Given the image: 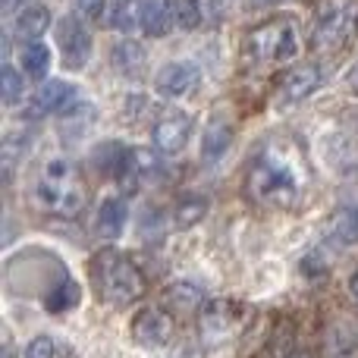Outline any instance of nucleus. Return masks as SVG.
Masks as SVG:
<instances>
[{
    "mask_svg": "<svg viewBox=\"0 0 358 358\" xmlns=\"http://www.w3.org/2000/svg\"><path fill=\"white\" fill-rule=\"evenodd\" d=\"M311 192V173L305 157L292 145L271 142L258 155L248 173V195L264 208L296 210Z\"/></svg>",
    "mask_w": 358,
    "mask_h": 358,
    "instance_id": "obj_1",
    "label": "nucleus"
},
{
    "mask_svg": "<svg viewBox=\"0 0 358 358\" xmlns=\"http://www.w3.org/2000/svg\"><path fill=\"white\" fill-rule=\"evenodd\" d=\"M31 198L44 214L57 217H76L88 201V189L82 182L79 170L66 157H50L44 167L38 170L35 185H31Z\"/></svg>",
    "mask_w": 358,
    "mask_h": 358,
    "instance_id": "obj_2",
    "label": "nucleus"
},
{
    "mask_svg": "<svg viewBox=\"0 0 358 358\" xmlns=\"http://www.w3.org/2000/svg\"><path fill=\"white\" fill-rule=\"evenodd\" d=\"M94 286L110 305H132L145 296L142 271L113 248H104L94 258Z\"/></svg>",
    "mask_w": 358,
    "mask_h": 358,
    "instance_id": "obj_3",
    "label": "nucleus"
},
{
    "mask_svg": "<svg viewBox=\"0 0 358 358\" xmlns=\"http://www.w3.org/2000/svg\"><path fill=\"white\" fill-rule=\"evenodd\" d=\"M358 31V3L355 0H324L317 6L315 29H311V48L315 50H334L346 48Z\"/></svg>",
    "mask_w": 358,
    "mask_h": 358,
    "instance_id": "obj_4",
    "label": "nucleus"
},
{
    "mask_svg": "<svg viewBox=\"0 0 358 358\" xmlns=\"http://www.w3.org/2000/svg\"><path fill=\"white\" fill-rule=\"evenodd\" d=\"M302 48V38L292 19L280 16L271 22L258 25V29L248 35V50H252L258 60H271V63H286L299 54Z\"/></svg>",
    "mask_w": 358,
    "mask_h": 358,
    "instance_id": "obj_5",
    "label": "nucleus"
},
{
    "mask_svg": "<svg viewBox=\"0 0 358 358\" xmlns=\"http://www.w3.org/2000/svg\"><path fill=\"white\" fill-rule=\"evenodd\" d=\"M245 324H248L245 305L233 302V299H217V302H208L201 308V315H198V330H201V336L210 343V346H220V343L239 336Z\"/></svg>",
    "mask_w": 358,
    "mask_h": 358,
    "instance_id": "obj_6",
    "label": "nucleus"
},
{
    "mask_svg": "<svg viewBox=\"0 0 358 358\" xmlns=\"http://www.w3.org/2000/svg\"><path fill=\"white\" fill-rule=\"evenodd\" d=\"M170 336H173V321H170L167 311L155 308V305H145V308L136 311V317H132V340L138 346H148V349L167 346Z\"/></svg>",
    "mask_w": 358,
    "mask_h": 358,
    "instance_id": "obj_7",
    "label": "nucleus"
},
{
    "mask_svg": "<svg viewBox=\"0 0 358 358\" xmlns=\"http://www.w3.org/2000/svg\"><path fill=\"white\" fill-rule=\"evenodd\" d=\"M192 113L189 110H170V113H164L161 120H157V126H155V148L161 151V155H167V157H173L179 155V151L189 145V138H192Z\"/></svg>",
    "mask_w": 358,
    "mask_h": 358,
    "instance_id": "obj_8",
    "label": "nucleus"
},
{
    "mask_svg": "<svg viewBox=\"0 0 358 358\" xmlns=\"http://www.w3.org/2000/svg\"><path fill=\"white\" fill-rule=\"evenodd\" d=\"M201 82V69L192 60H173L155 76V92L161 98H185Z\"/></svg>",
    "mask_w": 358,
    "mask_h": 358,
    "instance_id": "obj_9",
    "label": "nucleus"
},
{
    "mask_svg": "<svg viewBox=\"0 0 358 358\" xmlns=\"http://www.w3.org/2000/svg\"><path fill=\"white\" fill-rule=\"evenodd\" d=\"M57 41H60V50H63V60H66L69 69H82L92 54V38H88L85 25L79 19L66 16L57 22Z\"/></svg>",
    "mask_w": 358,
    "mask_h": 358,
    "instance_id": "obj_10",
    "label": "nucleus"
},
{
    "mask_svg": "<svg viewBox=\"0 0 358 358\" xmlns=\"http://www.w3.org/2000/svg\"><path fill=\"white\" fill-rule=\"evenodd\" d=\"M233 136H236V129L229 123V117L214 113L204 123V132H201V164H208V167L220 164L227 157V151L233 148Z\"/></svg>",
    "mask_w": 358,
    "mask_h": 358,
    "instance_id": "obj_11",
    "label": "nucleus"
},
{
    "mask_svg": "<svg viewBox=\"0 0 358 358\" xmlns=\"http://www.w3.org/2000/svg\"><path fill=\"white\" fill-rule=\"evenodd\" d=\"M317 85H321V69H317L315 63H305V66H296L286 73L277 101L280 104H299V101L311 98V94L317 92Z\"/></svg>",
    "mask_w": 358,
    "mask_h": 358,
    "instance_id": "obj_12",
    "label": "nucleus"
},
{
    "mask_svg": "<svg viewBox=\"0 0 358 358\" xmlns=\"http://www.w3.org/2000/svg\"><path fill=\"white\" fill-rule=\"evenodd\" d=\"M76 98H79V88L76 85H69L63 79H50L35 92L31 113H63Z\"/></svg>",
    "mask_w": 358,
    "mask_h": 358,
    "instance_id": "obj_13",
    "label": "nucleus"
},
{
    "mask_svg": "<svg viewBox=\"0 0 358 358\" xmlns=\"http://www.w3.org/2000/svg\"><path fill=\"white\" fill-rule=\"evenodd\" d=\"M126 217H129V210H126V201L117 195H107L104 201L98 204V217H94V233L101 236V239L113 242L120 239V233H123L126 227Z\"/></svg>",
    "mask_w": 358,
    "mask_h": 358,
    "instance_id": "obj_14",
    "label": "nucleus"
},
{
    "mask_svg": "<svg viewBox=\"0 0 358 358\" xmlns=\"http://www.w3.org/2000/svg\"><path fill=\"white\" fill-rule=\"evenodd\" d=\"M138 25H142L145 35L164 38V35H167V31L176 25V19H173V3H167V0H145V3H142V13H138Z\"/></svg>",
    "mask_w": 358,
    "mask_h": 358,
    "instance_id": "obj_15",
    "label": "nucleus"
},
{
    "mask_svg": "<svg viewBox=\"0 0 358 358\" xmlns=\"http://www.w3.org/2000/svg\"><path fill=\"white\" fill-rule=\"evenodd\" d=\"M330 242L336 248H349L358 245V208H336L334 217H330V229H327Z\"/></svg>",
    "mask_w": 358,
    "mask_h": 358,
    "instance_id": "obj_16",
    "label": "nucleus"
},
{
    "mask_svg": "<svg viewBox=\"0 0 358 358\" xmlns=\"http://www.w3.org/2000/svg\"><path fill=\"white\" fill-rule=\"evenodd\" d=\"M48 29H50V10L41 3L25 6V10L16 16V35L29 44L35 41V38H41Z\"/></svg>",
    "mask_w": 358,
    "mask_h": 358,
    "instance_id": "obj_17",
    "label": "nucleus"
},
{
    "mask_svg": "<svg viewBox=\"0 0 358 358\" xmlns=\"http://www.w3.org/2000/svg\"><path fill=\"white\" fill-rule=\"evenodd\" d=\"M19 60H22V69L25 76H31V79H44L50 69V48L41 41H31L22 48V54H19Z\"/></svg>",
    "mask_w": 358,
    "mask_h": 358,
    "instance_id": "obj_18",
    "label": "nucleus"
},
{
    "mask_svg": "<svg viewBox=\"0 0 358 358\" xmlns=\"http://www.w3.org/2000/svg\"><path fill=\"white\" fill-rule=\"evenodd\" d=\"M79 299H82L79 283H76V280H66V283H60L48 299H44V308L48 311H69L79 305Z\"/></svg>",
    "mask_w": 358,
    "mask_h": 358,
    "instance_id": "obj_19",
    "label": "nucleus"
},
{
    "mask_svg": "<svg viewBox=\"0 0 358 358\" xmlns=\"http://www.w3.org/2000/svg\"><path fill=\"white\" fill-rule=\"evenodd\" d=\"M142 63H145V54H142V48H138L136 41H120L117 48H113V66H117L120 73L136 76Z\"/></svg>",
    "mask_w": 358,
    "mask_h": 358,
    "instance_id": "obj_20",
    "label": "nucleus"
},
{
    "mask_svg": "<svg viewBox=\"0 0 358 358\" xmlns=\"http://www.w3.org/2000/svg\"><path fill=\"white\" fill-rule=\"evenodd\" d=\"M170 3H173V19H176L179 29L192 31L201 25V19H204L201 0H170Z\"/></svg>",
    "mask_w": 358,
    "mask_h": 358,
    "instance_id": "obj_21",
    "label": "nucleus"
},
{
    "mask_svg": "<svg viewBox=\"0 0 358 358\" xmlns=\"http://www.w3.org/2000/svg\"><path fill=\"white\" fill-rule=\"evenodd\" d=\"M204 210H208V201H204V198H182V201L176 204V214H173L176 229L195 227V223L204 217Z\"/></svg>",
    "mask_w": 358,
    "mask_h": 358,
    "instance_id": "obj_22",
    "label": "nucleus"
},
{
    "mask_svg": "<svg viewBox=\"0 0 358 358\" xmlns=\"http://www.w3.org/2000/svg\"><path fill=\"white\" fill-rule=\"evenodd\" d=\"M138 13H142V6H136V0H120L110 10V25L117 31H132L138 25Z\"/></svg>",
    "mask_w": 358,
    "mask_h": 358,
    "instance_id": "obj_23",
    "label": "nucleus"
},
{
    "mask_svg": "<svg viewBox=\"0 0 358 358\" xmlns=\"http://www.w3.org/2000/svg\"><path fill=\"white\" fill-rule=\"evenodd\" d=\"M22 94H25L22 76L16 73V66H10V63H6V66H3V104L6 107L19 104V101H22Z\"/></svg>",
    "mask_w": 358,
    "mask_h": 358,
    "instance_id": "obj_24",
    "label": "nucleus"
},
{
    "mask_svg": "<svg viewBox=\"0 0 358 358\" xmlns=\"http://www.w3.org/2000/svg\"><path fill=\"white\" fill-rule=\"evenodd\" d=\"M170 302L176 305V308H182V311H189V308H195V305H201V289L198 286H192V283H176V286H170Z\"/></svg>",
    "mask_w": 358,
    "mask_h": 358,
    "instance_id": "obj_25",
    "label": "nucleus"
},
{
    "mask_svg": "<svg viewBox=\"0 0 358 358\" xmlns=\"http://www.w3.org/2000/svg\"><path fill=\"white\" fill-rule=\"evenodd\" d=\"M25 358H54V340L50 336H35L25 346Z\"/></svg>",
    "mask_w": 358,
    "mask_h": 358,
    "instance_id": "obj_26",
    "label": "nucleus"
},
{
    "mask_svg": "<svg viewBox=\"0 0 358 358\" xmlns=\"http://www.w3.org/2000/svg\"><path fill=\"white\" fill-rule=\"evenodd\" d=\"M79 19H98L101 10H104V0H73Z\"/></svg>",
    "mask_w": 358,
    "mask_h": 358,
    "instance_id": "obj_27",
    "label": "nucleus"
},
{
    "mask_svg": "<svg viewBox=\"0 0 358 358\" xmlns=\"http://www.w3.org/2000/svg\"><path fill=\"white\" fill-rule=\"evenodd\" d=\"M25 3H29V0H3V10H6V13H16V10L22 13Z\"/></svg>",
    "mask_w": 358,
    "mask_h": 358,
    "instance_id": "obj_28",
    "label": "nucleus"
},
{
    "mask_svg": "<svg viewBox=\"0 0 358 358\" xmlns=\"http://www.w3.org/2000/svg\"><path fill=\"white\" fill-rule=\"evenodd\" d=\"M349 289H352V299L358 302V271H355V277H352V283H349Z\"/></svg>",
    "mask_w": 358,
    "mask_h": 358,
    "instance_id": "obj_29",
    "label": "nucleus"
},
{
    "mask_svg": "<svg viewBox=\"0 0 358 358\" xmlns=\"http://www.w3.org/2000/svg\"><path fill=\"white\" fill-rule=\"evenodd\" d=\"M349 85H355V88H358V63L352 66V73H349Z\"/></svg>",
    "mask_w": 358,
    "mask_h": 358,
    "instance_id": "obj_30",
    "label": "nucleus"
},
{
    "mask_svg": "<svg viewBox=\"0 0 358 358\" xmlns=\"http://www.w3.org/2000/svg\"><path fill=\"white\" fill-rule=\"evenodd\" d=\"M255 3H273V0H255Z\"/></svg>",
    "mask_w": 358,
    "mask_h": 358,
    "instance_id": "obj_31",
    "label": "nucleus"
},
{
    "mask_svg": "<svg viewBox=\"0 0 358 358\" xmlns=\"http://www.w3.org/2000/svg\"><path fill=\"white\" fill-rule=\"evenodd\" d=\"M296 358H308V355H296Z\"/></svg>",
    "mask_w": 358,
    "mask_h": 358,
    "instance_id": "obj_32",
    "label": "nucleus"
}]
</instances>
